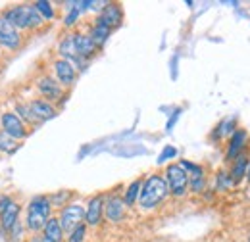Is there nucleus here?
I'll return each instance as SVG.
<instances>
[{"instance_id": "21", "label": "nucleus", "mask_w": 250, "mask_h": 242, "mask_svg": "<svg viewBox=\"0 0 250 242\" xmlns=\"http://www.w3.org/2000/svg\"><path fill=\"white\" fill-rule=\"evenodd\" d=\"M141 186H143V181H141V179L133 181L129 186H127L125 196H124L125 206H133V204H137V200H139V192H141Z\"/></svg>"}, {"instance_id": "34", "label": "nucleus", "mask_w": 250, "mask_h": 242, "mask_svg": "<svg viewBox=\"0 0 250 242\" xmlns=\"http://www.w3.org/2000/svg\"><path fill=\"white\" fill-rule=\"evenodd\" d=\"M179 114H181V110H175V112H173V116H171V120L167 121V125H166V129H167V131H171V127L175 125V121L179 120Z\"/></svg>"}, {"instance_id": "19", "label": "nucleus", "mask_w": 250, "mask_h": 242, "mask_svg": "<svg viewBox=\"0 0 250 242\" xmlns=\"http://www.w3.org/2000/svg\"><path fill=\"white\" fill-rule=\"evenodd\" d=\"M110 33H112V29H108L106 25H102V23L94 21L93 29H91V33H89V37L93 39V42L96 44V46H98V48H102V46H104V42L108 40Z\"/></svg>"}, {"instance_id": "5", "label": "nucleus", "mask_w": 250, "mask_h": 242, "mask_svg": "<svg viewBox=\"0 0 250 242\" xmlns=\"http://www.w3.org/2000/svg\"><path fill=\"white\" fill-rule=\"evenodd\" d=\"M0 125H2V131L12 137L14 141H23L27 137V125L20 120L14 112H4L0 116Z\"/></svg>"}, {"instance_id": "23", "label": "nucleus", "mask_w": 250, "mask_h": 242, "mask_svg": "<svg viewBox=\"0 0 250 242\" xmlns=\"http://www.w3.org/2000/svg\"><path fill=\"white\" fill-rule=\"evenodd\" d=\"M18 148H20L18 141H14V139L8 137L4 131H0V152H4V154H14Z\"/></svg>"}, {"instance_id": "14", "label": "nucleus", "mask_w": 250, "mask_h": 242, "mask_svg": "<svg viewBox=\"0 0 250 242\" xmlns=\"http://www.w3.org/2000/svg\"><path fill=\"white\" fill-rule=\"evenodd\" d=\"M73 40H75V56L83 58V60H89L93 58L98 50V46L93 42V39L89 35H83V33H73Z\"/></svg>"}, {"instance_id": "28", "label": "nucleus", "mask_w": 250, "mask_h": 242, "mask_svg": "<svg viewBox=\"0 0 250 242\" xmlns=\"http://www.w3.org/2000/svg\"><path fill=\"white\" fill-rule=\"evenodd\" d=\"M233 184H235V182H233V179H231L229 173L219 171L218 177H216V188H218V190H229Z\"/></svg>"}, {"instance_id": "12", "label": "nucleus", "mask_w": 250, "mask_h": 242, "mask_svg": "<svg viewBox=\"0 0 250 242\" xmlns=\"http://www.w3.org/2000/svg\"><path fill=\"white\" fill-rule=\"evenodd\" d=\"M104 215L110 223H120L125 215V202L120 196L104 198Z\"/></svg>"}, {"instance_id": "26", "label": "nucleus", "mask_w": 250, "mask_h": 242, "mask_svg": "<svg viewBox=\"0 0 250 242\" xmlns=\"http://www.w3.org/2000/svg\"><path fill=\"white\" fill-rule=\"evenodd\" d=\"M85 237H87V225L81 223V225H77V227L65 237V242H85Z\"/></svg>"}, {"instance_id": "4", "label": "nucleus", "mask_w": 250, "mask_h": 242, "mask_svg": "<svg viewBox=\"0 0 250 242\" xmlns=\"http://www.w3.org/2000/svg\"><path fill=\"white\" fill-rule=\"evenodd\" d=\"M60 225H62L63 233H71L77 225L85 223V208L81 204H67L62 208V213H60Z\"/></svg>"}, {"instance_id": "30", "label": "nucleus", "mask_w": 250, "mask_h": 242, "mask_svg": "<svg viewBox=\"0 0 250 242\" xmlns=\"http://www.w3.org/2000/svg\"><path fill=\"white\" fill-rule=\"evenodd\" d=\"M23 233H25V227L21 225V221H18L16 225H14V229L8 233V237H10V241L12 242H20L23 239Z\"/></svg>"}, {"instance_id": "2", "label": "nucleus", "mask_w": 250, "mask_h": 242, "mask_svg": "<svg viewBox=\"0 0 250 242\" xmlns=\"http://www.w3.org/2000/svg\"><path fill=\"white\" fill-rule=\"evenodd\" d=\"M50 212H52V204H50L48 196H35L29 202V206H27L25 229L31 231V233L42 231V227L50 219Z\"/></svg>"}, {"instance_id": "9", "label": "nucleus", "mask_w": 250, "mask_h": 242, "mask_svg": "<svg viewBox=\"0 0 250 242\" xmlns=\"http://www.w3.org/2000/svg\"><path fill=\"white\" fill-rule=\"evenodd\" d=\"M122 20H124V10L120 4H114V2H108L104 4V8L100 10V16L96 18L98 23L106 25L108 29H116L122 25Z\"/></svg>"}, {"instance_id": "22", "label": "nucleus", "mask_w": 250, "mask_h": 242, "mask_svg": "<svg viewBox=\"0 0 250 242\" xmlns=\"http://www.w3.org/2000/svg\"><path fill=\"white\" fill-rule=\"evenodd\" d=\"M20 120L23 121V123H31V125H39V121L35 120V116H33L31 108H29V104H21V102H18L16 104V112H14Z\"/></svg>"}, {"instance_id": "11", "label": "nucleus", "mask_w": 250, "mask_h": 242, "mask_svg": "<svg viewBox=\"0 0 250 242\" xmlns=\"http://www.w3.org/2000/svg\"><path fill=\"white\" fill-rule=\"evenodd\" d=\"M104 217V196L96 194L89 200L85 208V225L87 227H98Z\"/></svg>"}, {"instance_id": "15", "label": "nucleus", "mask_w": 250, "mask_h": 242, "mask_svg": "<svg viewBox=\"0 0 250 242\" xmlns=\"http://www.w3.org/2000/svg\"><path fill=\"white\" fill-rule=\"evenodd\" d=\"M29 108H31L33 116H35V120L39 121V123L52 120V118L56 116V108H54V106H52L50 102L42 100V98L31 100V102H29Z\"/></svg>"}, {"instance_id": "1", "label": "nucleus", "mask_w": 250, "mask_h": 242, "mask_svg": "<svg viewBox=\"0 0 250 242\" xmlns=\"http://www.w3.org/2000/svg\"><path fill=\"white\" fill-rule=\"evenodd\" d=\"M167 196H169V188L164 175H148L143 181L139 192V206L141 210H154Z\"/></svg>"}, {"instance_id": "10", "label": "nucleus", "mask_w": 250, "mask_h": 242, "mask_svg": "<svg viewBox=\"0 0 250 242\" xmlns=\"http://www.w3.org/2000/svg\"><path fill=\"white\" fill-rule=\"evenodd\" d=\"M52 67H54V79L62 85L63 89H67V87H71L73 83H75V79H77V69L69 63L67 60H56L52 63Z\"/></svg>"}, {"instance_id": "33", "label": "nucleus", "mask_w": 250, "mask_h": 242, "mask_svg": "<svg viewBox=\"0 0 250 242\" xmlns=\"http://www.w3.org/2000/svg\"><path fill=\"white\" fill-rule=\"evenodd\" d=\"M12 202H14V200H12V198H10L8 194L0 196V215H2V213L6 212V210H8L10 206H12Z\"/></svg>"}, {"instance_id": "32", "label": "nucleus", "mask_w": 250, "mask_h": 242, "mask_svg": "<svg viewBox=\"0 0 250 242\" xmlns=\"http://www.w3.org/2000/svg\"><path fill=\"white\" fill-rule=\"evenodd\" d=\"M173 156H177V150H175L173 146H167V148H164V152L158 156V163H164L166 160H169V158H173Z\"/></svg>"}, {"instance_id": "25", "label": "nucleus", "mask_w": 250, "mask_h": 242, "mask_svg": "<svg viewBox=\"0 0 250 242\" xmlns=\"http://www.w3.org/2000/svg\"><path fill=\"white\" fill-rule=\"evenodd\" d=\"M69 198H71V192H69V190H60V192L48 196L52 208H63V206H67V200H69Z\"/></svg>"}, {"instance_id": "29", "label": "nucleus", "mask_w": 250, "mask_h": 242, "mask_svg": "<svg viewBox=\"0 0 250 242\" xmlns=\"http://www.w3.org/2000/svg\"><path fill=\"white\" fill-rule=\"evenodd\" d=\"M204 186H206L204 175H200V177H188V190H190V192L198 194V192L204 190Z\"/></svg>"}, {"instance_id": "35", "label": "nucleus", "mask_w": 250, "mask_h": 242, "mask_svg": "<svg viewBox=\"0 0 250 242\" xmlns=\"http://www.w3.org/2000/svg\"><path fill=\"white\" fill-rule=\"evenodd\" d=\"M29 242H48V241H46L44 237H33V239Z\"/></svg>"}, {"instance_id": "20", "label": "nucleus", "mask_w": 250, "mask_h": 242, "mask_svg": "<svg viewBox=\"0 0 250 242\" xmlns=\"http://www.w3.org/2000/svg\"><path fill=\"white\" fill-rule=\"evenodd\" d=\"M58 54L62 56V60H71L75 58V40H73V35H65L60 44H58Z\"/></svg>"}, {"instance_id": "13", "label": "nucleus", "mask_w": 250, "mask_h": 242, "mask_svg": "<svg viewBox=\"0 0 250 242\" xmlns=\"http://www.w3.org/2000/svg\"><path fill=\"white\" fill-rule=\"evenodd\" d=\"M247 141H249V133H247L245 129H237V131H233V135H231V139H229L227 154H225L227 161H233L237 156L243 154L245 146H247Z\"/></svg>"}, {"instance_id": "17", "label": "nucleus", "mask_w": 250, "mask_h": 242, "mask_svg": "<svg viewBox=\"0 0 250 242\" xmlns=\"http://www.w3.org/2000/svg\"><path fill=\"white\" fill-rule=\"evenodd\" d=\"M20 212H21L20 204L12 202V206L0 215V229H2L4 233H10V231L14 229V225L20 221Z\"/></svg>"}, {"instance_id": "8", "label": "nucleus", "mask_w": 250, "mask_h": 242, "mask_svg": "<svg viewBox=\"0 0 250 242\" xmlns=\"http://www.w3.org/2000/svg\"><path fill=\"white\" fill-rule=\"evenodd\" d=\"M21 44V35L2 14H0V46L6 50H18Z\"/></svg>"}, {"instance_id": "16", "label": "nucleus", "mask_w": 250, "mask_h": 242, "mask_svg": "<svg viewBox=\"0 0 250 242\" xmlns=\"http://www.w3.org/2000/svg\"><path fill=\"white\" fill-rule=\"evenodd\" d=\"M42 237H44L48 242H63L65 241V233H63L58 217H50V219L46 221V225L42 227Z\"/></svg>"}, {"instance_id": "27", "label": "nucleus", "mask_w": 250, "mask_h": 242, "mask_svg": "<svg viewBox=\"0 0 250 242\" xmlns=\"http://www.w3.org/2000/svg\"><path fill=\"white\" fill-rule=\"evenodd\" d=\"M233 127H235V120H233V118H231V120H223L218 125V129H216V133H214L212 137H214V139H221V137H227L229 133H233Z\"/></svg>"}, {"instance_id": "24", "label": "nucleus", "mask_w": 250, "mask_h": 242, "mask_svg": "<svg viewBox=\"0 0 250 242\" xmlns=\"http://www.w3.org/2000/svg\"><path fill=\"white\" fill-rule=\"evenodd\" d=\"M35 8H37V12L42 16V20H44V21H46V20H54V16H56V12H54L52 4H50V2H46V0H39V2H35Z\"/></svg>"}, {"instance_id": "37", "label": "nucleus", "mask_w": 250, "mask_h": 242, "mask_svg": "<svg viewBox=\"0 0 250 242\" xmlns=\"http://www.w3.org/2000/svg\"><path fill=\"white\" fill-rule=\"evenodd\" d=\"M249 242H250V239H249Z\"/></svg>"}, {"instance_id": "18", "label": "nucleus", "mask_w": 250, "mask_h": 242, "mask_svg": "<svg viewBox=\"0 0 250 242\" xmlns=\"http://www.w3.org/2000/svg\"><path fill=\"white\" fill-rule=\"evenodd\" d=\"M249 163H250V158L247 154H241L233 160V169H231V179L233 182H241L245 179V175L249 173Z\"/></svg>"}, {"instance_id": "3", "label": "nucleus", "mask_w": 250, "mask_h": 242, "mask_svg": "<svg viewBox=\"0 0 250 242\" xmlns=\"http://www.w3.org/2000/svg\"><path fill=\"white\" fill-rule=\"evenodd\" d=\"M164 179L167 182L169 194L175 198H183L188 192V173L179 165V163H169L166 167Z\"/></svg>"}, {"instance_id": "31", "label": "nucleus", "mask_w": 250, "mask_h": 242, "mask_svg": "<svg viewBox=\"0 0 250 242\" xmlns=\"http://www.w3.org/2000/svg\"><path fill=\"white\" fill-rule=\"evenodd\" d=\"M79 14H81V12H79V8H77V4L73 2V8H71V10H69V14L65 16V20H63V23H65L67 27H71V25H75V23H77V18H79Z\"/></svg>"}, {"instance_id": "7", "label": "nucleus", "mask_w": 250, "mask_h": 242, "mask_svg": "<svg viewBox=\"0 0 250 242\" xmlns=\"http://www.w3.org/2000/svg\"><path fill=\"white\" fill-rule=\"evenodd\" d=\"M2 16L16 27L18 31H27L29 27V4H18L10 6L2 12Z\"/></svg>"}, {"instance_id": "36", "label": "nucleus", "mask_w": 250, "mask_h": 242, "mask_svg": "<svg viewBox=\"0 0 250 242\" xmlns=\"http://www.w3.org/2000/svg\"><path fill=\"white\" fill-rule=\"evenodd\" d=\"M247 177L250 179V163H249V173H247Z\"/></svg>"}, {"instance_id": "6", "label": "nucleus", "mask_w": 250, "mask_h": 242, "mask_svg": "<svg viewBox=\"0 0 250 242\" xmlns=\"http://www.w3.org/2000/svg\"><path fill=\"white\" fill-rule=\"evenodd\" d=\"M37 89L41 92V96H42V100H46V102H58V100H65V94H63V87L54 79V77H50V75H44V77H41L39 81H37Z\"/></svg>"}]
</instances>
